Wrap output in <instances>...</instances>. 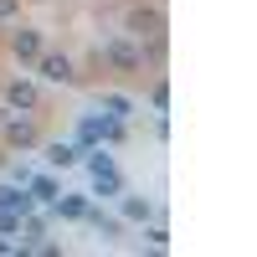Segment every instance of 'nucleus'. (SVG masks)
<instances>
[{
    "label": "nucleus",
    "instance_id": "f03ea898",
    "mask_svg": "<svg viewBox=\"0 0 257 257\" xmlns=\"http://www.w3.org/2000/svg\"><path fill=\"white\" fill-rule=\"evenodd\" d=\"M98 139H118V118H82L77 123V149H88Z\"/></svg>",
    "mask_w": 257,
    "mask_h": 257
},
{
    "label": "nucleus",
    "instance_id": "dca6fc26",
    "mask_svg": "<svg viewBox=\"0 0 257 257\" xmlns=\"http://www.w3.org/2000/svg\"><path fill=\"white\" fill-rule=\"evenodd\" d=\"M21 231V211H0V237H16Z\"/></svg>",
    "mask_w": 257,
    "mask_h": 257
},
{
    "label": "nucleus",
    "instance_id": "9d476101",
    "mask_svg": "<svg viewBox=\"0 0 257 257\" xmlns=\"http://www.w3.org/2000/svg\"><path fill=\"white\" fill-rule=\"evenodd\" d=\"M123 216H128V221H149V216H155V206H149L144 196H123Z\"/></svg>",
    "mask_w": 257,
    "mask_h": 257
},
{
    "label": "nucleus",
    "instance_id": "39448f33",
    "mask_svg": "<svg viewBox=\"0 0 257 257\" xmlns=\"http://www.w3.org/2000/svg\"><path fill=\"white\" fill-rule=\"evenodd\" d=\"M11 47H16L21 62H36V57H41V31H16V36H11Z\"/></svg>",
    "mask_w": 257,
    "mask_h": 257
},
{
    "label": "nucleus",
    "instance_id": "423d86ee",
    "mask_svg": "<svg viewBox=\"0 0 257 257\" xmlns=\"http://www.w3.org/2000/svg\"><path fill=\"white\" fill-rule=\"evenodd\" d=\"M41 62V77L47 82H72V62L67 57H36Z\"/></svg>",
    "mask_w": 257,
    "mask_h": 257
},
{
    "label": "nucleus",
    "instance_id": "ddd939ff",
    "mask_svg": "<svg viewBox=\"0 0 257 257\" xmlns=\"http://www.w3.org/2000/svg\"><path fill=\"white\" fill-rule=\"evenodd\" d=\"M6 134H11V144H31V123H26V118H11V113H6Z\"/></svg>",
    "mask_w": 257,
    "mask_h": 257
},
{
    "label": "nucleus",
    "instance_id": "20e7f679",
    "mask_svg": "<svg viewBox=\"0 0 257 257\" xmlns=\"http://www.w3.org/2000/svg\"><path fill=\"white\" fill-rule=\"evenodd\" d=\"M52 216H62V221H82V216H88V201H82V196H52Z\"/></svg>",
    "mask_w": 257,
    "mask_h": 257
},
{
    "label": "nucleus",
    "instance_id": "1a4fd4ad",
    "mask_svg": "<svg viewBox=\"0 0 257 257\" xmlns=\"http://www.w3.org/2000/svg\"><path fill=\"white\" fill-rule=\"evenodd\" d=\"M47 160H52L57 170H72V165L82 160V149H77V144H52V149H47Z\"/></svg>",
    "mask_w": 257,
    "mask_h": 257
},
{
    "label": "nucleus",
    "instance_id": "9b49d317",
    "mask_svg": "<svg viewBox=\"0 0 257 257\" xmlns=\"http://www.w3.org/2000/svg\"><path fill=\"white\" fill-rule=\"evenodd\" d=\"M128 26H134L139 36H144V31H149V36H160V16H155V11H134V16H128Z\"/></svg>",
    "mask_w": 257,
    "mask_h": 257
},
{
    "label": "nucleus",
    "instance_id": "0eeeda50",
    "mask_svg": "<svg viewBox=\"0 0 257 257\" xmlns=\"http://www.w3.org/2000/svg\"><path fill=\"white\" fill-rule=\"evenodd\" d=\"M31 206H36V196H21V185H0V211H21L26 216Z\"/></svg>",
    "mask_w": 257,
    "mask_h": 257
},
{
    "label": "nucleus",
    "instance_id": "f3484780",
    "mask_svg": "<svg viewBox=\"0 0 257 257\" xmlns=\"http://www.w3.org/2000/svg\"><path fill=\"white\" fill-rule=\"evenodd\" d=\"M149 247L165 252V247H170V231H165V226H155V231H149Z\"/></svg>",
    "mask_w": 257,
    "mask_h": 257
},
{
    "label": "nucleus",
    "instance_id": "6e6552de",
    "mask_svg": "<svg viewBox=\"0 0 257 257\" xmlns=\"http://www.w3.org/2000/svg\"><path fill=\"white\" fill-rule=\"evenodd\" d=\"M6 98H11V108H36V88H31V82H11V88H6Z\"/></svg>",
    "mask_w": 257,
    "mask_h": 257
},
{
    "label": "nucleus",
    "instance_id": "a211bd4d",
    "mask_svg": "<svg viewBox=\"0 0 257 257\" xmlns=\"http://www.w3.org/2000/svg\"><path fill=\"white\" fill-rule=\"evenodd\" d=\"M16 6H21V0H0V21H11V16H16Z\"/></svg>",
    "mask_w": 257,
    "mask_h": 257
},
{
    "label": "nucleus",
    "instance_id": "f257e3e1",
    "mask_svg": "<svg viewBox=\"0 0 257 257\" xmlns=\"http://www.w3.org/2000/svg\"><path fill=\"white\" fill-rule=\"evenodd\" d=\"M82 160H88V175H93V196H118V190H123L113 155H103V149H88Z\"/></svg>",
    "mask_w": 257,
    "mask_h": 257
},
{
    "label": "nucleus",
    "instance_id": "4468645a",
    "mask_svg": "<svg viewBox=\"0 0 257 257\" xmlns=\"http://www.w3.org/2000/svg\"><path fill=\"white\" fill-rule=\"evenodd\" d=\"M26 185H31V196H36V201H52V196H57V180H52V175H31Z\"/></svg>",
    "mask_w": 257,
    "mask_h": 257
},
{
    "label": "nucleus",
    "instance_id": "f8f14e48",
    "mask_svg": "<svg viewBox=\"0 0 257 257\" xmlns=\"http://www.w3.org/2000/svg\"><path fill=\"white\" fill-rule=\"evenodd\" d=\"M82 221H93V226L103 231V242H113V237H118V221H113V216H103V211H88Z\"/></svg>",
    "mask_w": 257,
    "mask_h": 257
},
{
    "label": "nucleus",
    "instance_id": "2eb2a0df",
    "mask_svg": "<svg viewBox=\"0 0 257 257\" xmlns=\"http://www.w3.org/2000/svg\"><path fill=\"white\" fill-rule=\"evenodd\" d=\"M103 108H108V118H123V113H128V98H123V93H108V98H103Z\"/></svg>",
    "mask_w": 257,
    "mask_h": 257
},
{
    "label": "nucleus",
    "instance_id": "7ed1b4c3",
    "mask_svg": "<svg viewBox=\"0 0 257 257\" xmlns=\"http://www.w3.org/2000/svg\"><path fill=\"white\" fill-rule=\"evenodd\" d=\"M108 62H118V67H139L144 62V47H134V41H108Z\"/></svg>",
    "mask_w": 257,
    "mask_h": 257
},
{
    "label": "nucleus",
    "instance_id": "6ab92c4d",
    "mask_svg": "<svg viewBox=\"0 0 257 257\" xmlns=\"http://www.w3.org/2000/svg\"><path fill=\"white\" fill-rule=\"evenodd\" d=\"M0 252H21V247H16V242H11V237H0Z\"/></svg>",
    "mask_w": 257,
    "mask_h": 257
}]
</instances>
